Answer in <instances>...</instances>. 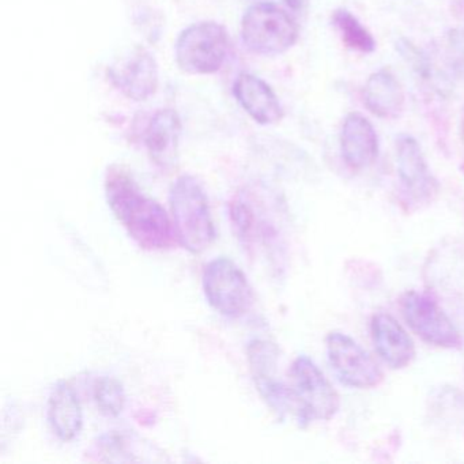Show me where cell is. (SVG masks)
<instances>
[{
	"label": "cell",
	"instance_id": "11",
	"mask_svg": "<svg viewBox=\"0 0 464 464\" xmlns=\"http://www.w3.org/2000/svg\"><path fill=\"white\" fill-rule=\"evenodd\" d=\"M110 81L132 102H146L159 88V64L145 48H137L129 58L111 67Z\"/></svg>",
	"mask_w": 464,
	"mask_h": 464
},
{
	"label": "cell",
	"instance_id": "20",
	"mask_svg": "<svg viewBox=\"0 0 464 464\" xmlns=\"http://www.w3.org/2000/svg\"><path fill=\"white\" fill-rule=\"evenodd\" d=\"M396 50L423 81L430 82L433 80V70L429 63V59L412 43L406 39H401L396 43Z\"/></svg>",
	"mask_w": 464,
	"mask_h": 464
},
{
	"label": "cell",
	"instance_id": "22",
	"mask_svg": "<svg viewBox=\"0 0 464 464\" xmlns=\"http://www.w3.org/2000/svg\"><path fill=\"white\" fill-rule=\"evenodd\" d=\"M460 127H461V140H463V142H464V111H463V113H461Z\"/></svg>",
	"mask_w": 464,
	"mask_h": 464
},
{
	"label": "cell",
	"instance_id": "3",
	"mask_svg": "<svg viewBox=\"0 0 464 464\" xmlns=\"http://www.w3.org/2000/svg\"><path fill=\"white\" fill-rule=\"evenodd\" d=\"M298 36L300 21L267 0L249 7L241 20L243 44L256 55H281L297 43Z\"/></svg>",
	"mask_w": 464,
	"mask_h": 464
},
{
	"label": "cell",
	"instance_id": "10",
	"mask_svg": "<svg viewBox=\"0 0 464 464\" xmlns=\"http://www.w3.org/2000/svg\"><path fill=\"white\" fill-rule=\"evenodd\" d=\"M396 168L407 197L415 203H428L439 191V184L429 169L420 143L411 135L396 140Z\"/></svg>",
	"mask_w": 464,
	"mask_h": 464
},
{
	"label": "cell",
	"instance_id": "21",
	"mask_svg": "<svg viewBox=\"0 0 464 464\" xmlns=\"http://www.w3.org/2000/svg\"><path fill=\"white\" fill-rule=\"evenodd\" d=\"M267 2L282 7V9L290 13L295 20L301 21L308 13L311 0H267Z\"/></svg>",
	"mask_w": 464,
	"mask_h": 464
},
{
	"label": "cell",
	"instance_id": "9",
	"mask_svg": "<svg viewBox=\"0 0 464 464\" xmlns=\"http://www.w3.org/2000/svg\"><path fill=\"white\" fill-rule=\"evenodd\" d=\"M399 308L407 325L426 343L448 349L460 344L459 331L437 301L426 293H404Z\"/></svg>",
	"mask_w": 464,
	"mask_h": 464
},
{
	"label": "cell",
	"instance_id": "18",
	"mask_svg": "<svg viewBox=\"0 0 464 464\" xmlns=\"http://www.w3.org/2000/svg\"><path fill=\"white\" fill-rule=\"evenodd\" d=\"M331 20L350 50L358 51L361 53H372L376 51V40L349 10H335Z\"/></svg>",
	"mask_w": 464,
	"mask_h": 464
},
{
	"label": "cell",
	"instance_id": "1",
	"mask_svg": "<svg viewBox=\"0 0 464 464\" xmlns=\"http://www.w3.org/2000/svg\"><path fill=\"white\" fill-rule=\"evenodd\" d=\"M105 197L119 224L146 251H162L175 243V227L165 208L142 191L124 168L112 165L105 175Z\"/></svg>",
	"mask_w": 464,
	"mask_h": 464
},
{
	"label": "cell",
	"instance_id": "5",
	"mask_svg": "<svg viewBox=\"0 0 464 464\" xmlns=\"http://www.w3.org/2000/svg\"><path fill=\"white\" fill-rule=\"evenodd\" d=\"M229 34L214 21L192 24L179 34L176 63L191 75H210L219 72L229 55Z\"/></svg>",
	"mask_w": 464,
	"mask_h": 464
},
{
	"label": "cell",
	"instance_id": "16",
	"mask_svg": "<svg viewBox=\"0 0 464 464\" xmlns=\"http://www.w3.org/2000/svg\"><path fill=\"white\" fill-rule=\"evenodd\" d=\"M47 418L53 434L61 441H72L82 430V406L77 393L66 382H59L51 391Z\"/></svg>",
	"mask_w": 464,
	"mask_h": 464
},
{
	"label": "cell",
	"instance_id": "17",
	"mask_svg": "<svg viewBox=\"0 0 464 464\" xmlns=\"http://www.w3.org/2000/svg\"><path fill=\"white\" fill-rule=\"evenodd\" d=\"M363 105L380 119H396L404 110L403 88L390 70L373 72L362 91Z\"/></svg>",
	"mask_w": 464,
	"mask_h": 464
},
{
	"label": "cell",
	"instance_id": "14",
	"mask_svg": "<svg viewBox=\"0 0 464 464\" xmlns=\"http://www.w3.org/2000/svg\"><path fill=\"white\" fill-rule=\"evenodd\" d=\"M341 150L344 162L353 170L365 169L373 164L379 156V137L365 116L352 112L344 118Z\"/></svg>",
	"mask_w": 464,
	"mask_h": 464
},
{
	"label": "cell",
	"instance_id": "12",
	"mask_svg": "<svg viewBox=\"0 0 464 464\" xmlns=\"http://www.w3.org/2000/svg\"><path fill=\"white\" fill-rule=\"evenodd\" d=\"M233 94L240 107L262 126H273L284 119V107L270 85L262 78L241 72L233 83Z\"/></svg>",
	"mask_w": 464,
	"mask_h": 464
},
{
	"label": "cell",
	"instance_id": "13",
	"mask_svg": "<svg viewBox=\"0 0 464 464\" xmlns=\"http://www.w3.org/2000/svg\"><path fill=\"white\" fill-rule=\"evenodd\" d=\"M372 341L382 361L392 369H403L415 358V344L403 325L388 314H374Z\"/></svg>",
	"mask_w": 464,
	"mask_h": 464
},
{
	"label": "cell",
	"instance_id": "2",
	"mask_svg": "<svg viewBox=\"0 0 464 464\" xmlns=\"http://www.w3.org/2000/svg\"><path fill=\"white\" fill-rule=\"evenodd\" d=\"M169 208L179 244L194 255L210 248L217 237L216 227L208 195L197 178L183 175L173 181Z\"/></svg>",
	"mask_w": 464,
	"mask_h": 464
},
{
	"label": "cell",
	"instance_id": "15",
	"mask_svg": "<svg viewBox=\"0 0 464 464\" xmlns=\"http://www.w3.org/2000/svg\"><path fill=\"white\" fill-rule=\"evenodd\" d=\"M181 121L169 108L157 111L145 130V146L151 161L159 167H173L178 161Z\"/></svg>",
	"mask_w": 464,
	"mask_h": 464
},
{
	"label": "cell",
	"instance_id": "8",
	"mask_svg": "<svg viewBox=\"0 0 464 464\" xmlns=\"http://www.w3.org/2000/svg\"><path fill=\"white\" fill-rule=\"evenodd\" d=\"M328 362L342 384L373 388L382 384L384 373L377 361L347 334L333 331L325 338Z\"/></svg>",
	"mask_w": 464,
	"mask_h": 464
},
{
	"label": "cell",
	"instance_id": "19",
	"mask_svg": "<svg viewBox=\"0 0 464 464\" xmlns=\"http://www.w3.org/2000/svg\"><path fill=\"white\" fill-rule=\"evenodd\" d=\"M93 399L99 411L107 417H118L126 404L123 385L113 377H102L96 382Z\"/></svg>",
	"mask_w": 464,
	"mask_h": 464
},
{
	"label": "cell",
	"instance_id": "7",
	"mask_svg": "<svg viewBox=\"0 0 464 464\" xmlns=\"http://www.w3.org/2000/svg\"><path fill=\"white\" fill-rule=\"evenodd\" d=\"M249 371L260 398L281 420L295 415L297 420V406L289 384L278 377L279 349L267 339H254L246 349Z\"/></svg>",
	"mask_w": 464,
	"mask_h": 464
},
{
	"label": "cell",
	"instance_id": "4",
	"mask_svg": "<svg viewBox=\"0 0 464 464\" xmlns=\"http://www.w3.org/2000/svg\"><path fill=\"white\" fill-rule=\"evenodd\" d=\"M289 387L297 406V423L301 428L314 420H330L338 412L341 406L338 392L308 355H298L293 361Z\"/></svg>",
	"mask_w": 464,
	"mask_h": 464
},
{
	"label": "cell",
	"instance_id": "6",
	"mask_svg": "<svg viewBox=\"0 0 464 464\" xmlns=\"http://www.w3.org/2000/svg\"><path fill=\"white\" fill-rule=\"evenodd\" d=\"M202 285L208 305L227 319L244 316L254 303L248 278L229 257L211 260L203 271Z\"/></svg>",
	"mask_w": 464,
	"mask_h": 464
}]
</instances>
